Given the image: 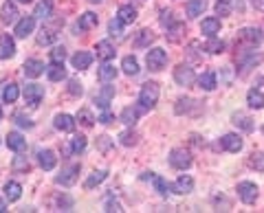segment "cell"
<instances>
[{"label":"cell","instance_id":"1","mask_svg":"<svg viewBox=\"0 0 264 213\" xmlns=\"http://www.w3.org/2000/svg\"><path fill=\"white\" fill-rule=\"evenodd\" d=\"M158 95H161V88H158L156 82H145L141 86V92H139V103H141L143 110H152L158 101Z\"/></svg>","mask_w":264,"mask_h":213},{"label":"cell","instance_id":"2","mask_svg":"<svg viewBox=\"0 0 264 213\" xmlns=\"http://www.w3.org/2000/svg\"><path fill=\"white\" fill-rule=\"evenodd\" d=\"M170 165L174 169H181L185 171L191 165V154L185 148H176V150H172V154H170Z\"/></svg>","mask_w":264,"mask_h":213},{"label":"cell","instance_id":"3","mask_svg":"<svg viewBox=\"0 0 264 213\" xmlns=\"http://www.w3.org/2000/svg\"><path fill=\"white\" fill-rule=\"evenodd\" d=\"M145 64H148L150 70H161L168 64V53L163 49H150L148 55H145Z\"/></svg>","mask_w":264,"mask_h":213},{"label":"cell","instance_id":"4","mask_svg":"<svg viewBox=\"0 0 264 213\" xmlns=\"http://www.w3.org/2000/svg\"><path fill=\"white\" fill-rule=\"evenodd\" d=\"M174 82H176L178 86H191V84L196 82L194 68H191V66H187V64H178L176 68H174Z\"/></svg>","mask_w":264,"mask_h":213},{"label":"cell","instance_id":"5","mask_svg":"<svg viewBox=\"0 0 264 213\" xmlns=\"http://www.w3.org/2000/svg\"><path fill=\"white\" fill-rule=\"evenodd\" d=\"M262 31L260 29H242V31H238V36H236V40L240 44H247L249 49H255L257 44L262 42Z\"/></svg>","mask_w":264,"mask_h":213},{"label":"cell","instance_id":"6","mask_svg":"<svg viewBox=\"0 0 264 213\" xmlns=\"http://www.w3.org/2000/svg\"><path fill=\"white\" fill-rule=\"evenodd\" d=\"M42 99H44V88L40 84H26L24 86V101L29 103L31 108H38Z\"/></svg>","mask_w":264,"mask_h":213},{"label":"cell","instance_id":"7","mask_svg":"<svg viewBox=\"0 0 264 213\" xmlns=\"http://www.w3.org/2000/svg\"><path fill=\"white\" fill-rule=\"evenodd\" d=\"M238 196H240V200L244 204H253L257 200V187H255V183H249V181H244L238 185Z\"/></svg>","mask_w":264,"mask_h":213},{"label":"cell","instance_id":"8","mask_svg":"<svg viewBox=\"0 0 264 213\" xmlns=\"http://www.w3.org/2000/svg\"><path fill=\"white\" fill-rule=\"evenodd\" d=\"M33 29H36V16H24L22 20H18L16 24V38H29Z\"/></svg>","mask_w":264,"mask_h":213},{"label":"cell","instance_id":"9","mask_svg":"<svg viewBox=\"0 0 264 213\" xmlns=\"http://www.w3.org/2000/svg\"><path fill=\"white\" fill-rule=\"evenodd\" d=\"M77 174H79V165H71V167L62 169L59 176H55V183L62 185V187H71V185L77 181Z\"/></svg>","mask_w":264,"mask_h":213},{"label":"cell","instance_id":"10","mask_svg":"<svg viewBox=\"0 0 264 213\" xmlns=\"http://www.w3.org/2000/svg\"><path fill=\"white\" fill-rule=\"evenodd\" d=\"M112 97H115V86H104V88L95 95V103H97L102 110H108Z\"/></svg>","mask_w":264,"mask_h":213},{"label":"cell","instance_id":"11","mask_svg":"<svg viewBox=\"0 0 264 213\" xmlns=\"http://www.w3.org/2000/svg\"><path fill=\"white\" fill-rule=\"evenodd\" d=\"M24 75L29 77V79H36V77H40L42 73L46 70V66H44V62H40V59H26L24 62Z\"/></svg>","mask_w":264,"mask_h":213},{"label":"cell","instance_id":"12","mask_svg":"<svg viewBox=\"0 0 264 213\" xmlns=\"http://www.w3.org/2000/svg\"><path fill=\"white\" fill-rule=\"evenodd\" d=\"M172 191H174V194H181V196L191 194V191H194V178L191 176H178Z\"/></svg>","mask_w":264,"mask_h":213},{"label":"cell","instance_id":"13","mask_svg":"<svg viewBox=\"0 0 264 213\" xmlns=\"http://www.w3.org/2000/svg\"><path fill=\"white\" fill-rule=\"evenodd\" d=\"M220 145H222V150H227V152H234V154H238V152L242 150V138L238 136V134H224L220 138Z\"/></svg>","mask_w":264,"mask_h":213},{"label":"cell","instance_id":"14","mask_svg":"<svg viewBox=\"0 0 264 213\" xmlns=\"http://www.w3.org/2000/svg\"><path fill=\"white\" fill-rule=\"evenodd\" d=\"M53 125H55L59 132H73L75 130V119H73L71 115H66V112H62V115H55Z\"/></svg>","mask_w":264,"mask_h":213},{"label":"cell","instance_id":"15","mask_svg":"<svg viewBox=\"0 0 264 213\" xmlns=\"http://www.w3.org/2000/svg\"><path fill=\"white\" fill-rule=\"evenodd\" d=\"M38 163H40V167H42V169L51 171L57 165V156L53 154L51 150H40L38 152Z\"/></svg>","mask_w":264,"mask_h":213},{"label":"cell","instance_id":"16","mask_svg":"<svg viewBox=\"0 0 264 213\" xmlns=\"http://www.w3.org/2000/svg\"><path fill=\"white\" fill-rule=\"evenodd\" d=\"M16 55V42L11 36H3L0 38V59H11Z\"/></svg>","mask_w":264,"mask_h":213},{"label":"cell","instance_id":"17","mask_svg":"<svg viewBox=\"0 0 264 213\" xmlns=\"http://www.w3.org/2000/svg\"><path fill=\"white\" fill-rule=\"evenodd\" d=\"M260 59H262V55H260V53H253V51H244L242 53V55H240V73H242V75H244V73H247L249 68H253V66L257 64V62H260Z\"/></svg>","mask_w":264,"mask_h":213},{"label":"cell","instance_id":"18","mask_svg":"<svg viewBox=\"0 0 264 213\" xmlns=\"http://www.w3.org/2000/svg\"><path fill=\"white\" fill-rule=\"evenodd\" d=\"M71 62H73V68L86 70L92 64V55H90V53H86V51H79V53H75V55L71 57Z\"/></svg>","mask_w":264,"mask_h":213},{"label":"cell","instance_id":"19","mask_svg":"<svg viewBox=\"0 0 264 213\" xmlns=\"http://www.w3.org/2000/svg\"><path fill=\"white\" fill-rule=\"evenodd\" d=\"M97 57L99 59H104V62H110V59L112 57H115V46H112L110 42H108V40H102V42H97Z\"/></svg>","mask_w":264,"mask_h":213},{"label":"cell","instance_id":"20","mask_svg":"<svg viewBox=\"0 0 264 213\" xmlns=\"http://www.w3.org/2000/svg\"><path fill=\"white\" fill-rule=\"evenodd\" d=\"M247 103H249V108H253V110H262L264 108V92L257 88H251L247 92Z\"/></svg>","mask_w":264,"mask_h":213},{"label":"cell","instance_id":"21","mask_svg":"<svg viewBox=\"0 0 264 213\" xmlns=\"http://www.w3.org/2000/svg\"><path fill=\"white\" fill-rule=\"evenodd\" d=\"M0 20H3V24L16 22V20H18V9H16V5L7 0V3L3 5V11H0Z\"/></svg>","mask_w":264,"mask_h":213},{"label":"cell","instance_id":"22","mask_svg":"<svg viewBox=\"0 0 264 213\" xmlns=\"http://www.w3.org/2000/svg\"><path fill=\"white\" fill-rule=\"evenodd\" d=\"M201 31L207 38H216V33L220 31V20H218V18H205L203 24H201Z\"/></svg>","mask_w":264,"mask_h":213},{"label":"cell","instance_id":"23","mask_svg":"<svg viewBox=\"0 0 264 213\" xmlns=\"http://www.w3.org/2000/svg\"><path fill=\"white\" fill-rule=\"evenodd\" d=\"M24 145H26V141H24V136L20 134V132H9V134H7V148H9V150L22 152Z\"/></svg>","mask_w":264,"mask_h":213},{"label":"cell","instance_id":"24","mask_svg":"<svg viewBox=\"0 0 264 213\" xmlns=\"http://www.w3.org/2000/svg\"><path fill=\"white\" fill-rule=\"evenodd\" d=\"M20 196H22V185H20V183L11 181V183H7V185H5V198H7L9 202L20 200Z\"/></svg>","mask_w":264,"mask_h":213},{"label":"cell","instance_id":"25","mask_svg":"<svg viewBox=\"0 0 264 213\" xmlns=\"http://www.w3.org/2000/svg\"><path fill=\"white\" fill-rule=\"evenodd\" d=\"M117 18L121 20L123 24H132L137 20V9L132 5H123V7H119V11H117Z\"/></svg>","mask_w":264,"mask_h":213},{"label":"cell","instance_id":"26","mask_svg":"<svg viewBox=\"0 0 264 213\" xmlns=\"http://www.w3.org/2000/svg\"><path fill=\"white\" fill-rule=\"evenodd\" d=\"M218 86V82H216V73L214 70H207V73H203L201 77H198V88H203V90H214Z\"/></svg>","mask_w":264,"mask_h":213},{"label":"cell","instance_id":"27","mask_svg":"<svg viewBox=\"0 0 264 213\" xmlns=\"http://www.w3.org/2000/svg\"><path fill=\"white\" fill-rule=\"evenodd\" d=\"M205 9H207V0H189L187 7H185L187 18H198Z\"/></svg>","mask_w":264,"mask_h":213},{"label":"cell","instance_id":"28","mask_svg":"<svg viewBox=\"0 0 264 213\" xmlns=\"http://www.w3.org/2000/svg\"><path fill=\"white\" fill-rule=\"evenodd\" d=\"M97 16L92 11H86V13H82L79 16V20H77V29H82V31H88V29H92V26H97Z\"/></svg>","mask_w":264,"mask_h":213},{"label":"cell","instance_id":"29","mask_svg":"<svg viewBox=\"0 0 264 213\" xmlns=\"http://www.w3.org/2000/svg\"><path fill=\"white\" fill-rule=\"evenodd\" d=\"M231 119H234V123H236L240 130H244V132H253V119L247 117L244 112H236V115L231 117Z\"/></svg>","mask_w":264,"mask_h":213},{"label":"cell","instance_id":"30","mask_svg":"<svg viewBox=\"0 0 264 213\" xmlns=\"http://www.w3.org/2000/svg\"><path fill=\"white\" fill-rule=\"evenodd\" d=\"M46 77L51 79V82H62V79L66 77V68H64V64H53L46 68Z\"/></svg>","mask_w":264,"mask_h":213},{"label":"cell","instance_id":"31","mask_svg":"<svg viewBox=\"0 0 264 213\" xmlns=\"http://www.w3.org/2000/svg\"><path fill=\"white\" fill-rule=\"evenodd\" d=\"M143 178H150L152 185H154V189H156L161 196H168V194H170V185L165 183L161 176H156V174H152V171H148V174H145Z\"/></svg>","mask_w":264,"mask_h":213},{"label":"cell","instance_id":"32","mask_svg":"<svg viewBox=\"0 0 264 213\" xmlns=\"http://www.w3.org/2000/svg\"><path fill=\"white\" fill-rule=\"evenodd\" d=\"M99 79H102V82H115V77H117V68L115 66H112L110 62H104L102 66H99Z\"/></svg>","mask_w":264,"mask_h":213},{"label":"cell","instance_id":"33","mask_svg":"<svg viewBox=\"0 0 264 213\" xmlns=\"http://www.w3.org/2000/svg\"><path fill=\"white\" fill-rule=\"evenodd\" d=\"M51 13H53V5H51V0H42V3H38L36 11H33V16H36L38 20H49V18H51Z\"/></svg>","mask_w":264,"mask_h":213},{"label":"cell","instance_id":"34","mask_svg":"<svg viewBox=\"0 0 264 213\" xmlns=\"http://www.w3.org/2000/svg\"><path fill=\"white\" fill-rule=\"evenodd\" d=\"M106 178H108V171L106 169H99V171H92V174L86 178V183H84V187L86 189H92V187H97L99 183H104Z\"/></svg>","mask_w":264,"mask_h":213},{"label":"cell","instance_id":"35","mask_svg":"<svg viewBox=\"0 0 264 213\" xmlns=\"http://www.w3.org/2000/svg\"><path fill=\"white\" fill-rule=\"evenodd\" d=\"M141 112H143V108H132V105H130V108H123V112H121V121H123L125 125H135Z\"/></svg>","mask_w":264,"mask_h":213},{"label":"cell","instance_id":"36","mask_svg":"<svg viewBox=\"0 0 264 213\" xmlns=\"http://www.w3.org/2000/svg\"><path fill=\"white\" fill-rule=\"evenodd\" d=\"M18 97H20L18 84H7L5 88H3V101H5V103H13V101H18Z\"/></svg>","mask_w":264,"mask_h":213},{"label":"cell","instance_id":"37","mask_svg":"<svg viewBox=\"0 0 264 213\" xmlns=\"http://www.w3.org/2000/svg\"><path fill=\"white\" fill-rule=\"evenodd\" d=\"M121 68H123V73H125V75L135 77L137 73H139V62H137V57H132V55L123 57V62H121Z\"/></svg>","mask_w":264,"mask_h":213},{"label":"cell","instance_id":"38","mask_svg":"<svg viewBox=\"0 0 264 213\" xmlns=\"http://www.w3.org/2000/svg\"><path fill=\"white\" fill-rule=\"evenodd\" d=\"M119 141H121V145H125V148H132V145L139 143V134L135 130H125L119 134Z\"/></svg>","mask_w":264,"mask_h":213},{"label":"cell","instance_id":"39","mask_svg":"<svg viewBox=\"0 0 264 213\" xmlns=\"http://www.w3.org/2000/svg\"><path fill=\"white\" fill-rule=\"evenodd\" d=\"M224 49H227V44H224L222 40H216V38H211L207 42V46H205V51L211 53V55H218V53H222Z\"/></svg>","mask_w":264,"mask_h":213},{"label":"cell","instance_id":"40","mask_svg":"<svg viewBox=\"0 0 264 213\" xmlns=\"http://www.w3.org/2000/svg\"><path fill=\"white\" fill-rule=\"evenodd\" d=\"M49 59L53 64H64V59H66V49L64 46H53L51 53H49Z\"/></svg>","mask_w":264,"mask_h":213},{"label":"cell","instance_id":"41","mask_svg":"<svg viewBox=\"0 0 264 213\" xmlns=\"http://www.w3.org/2000/svg\"><path fill=\"white\" fill-rule=\"evenodd\" d=\"M55 38H57L55 29H42L38 36V44H51V42H55Z\"/></svg>","mask_w":264,"mask_h":213},{"label":"cell","instance_id":"42","mask_svg":"<svg viewBox=\"0 0 264 213\" xmlns=\"http://www.w3.org/2000/svg\"><path fill=\"white\" fill-rule=\"evenodd\" d=\"M84 150H86V136H82V134L73 136V141H71V152L73 154H82Z\"/></svg>","mask_w":264,"mask_h":213},{"label":"cell","instance_id":"43","mask_svg":"<svg viewBox=\"0 0 264 213\" xmlns=\"http://www.w3.org/2000/svg\"><path fill=\"white\" fill-rule=\"evenodd\" d=\"M150 42H154V33H152L150 29H143V31H139L137 46H150Z\"/></svg>","mask_w":264,"mask_h":213},{"label":"cell","instance_id":"44","mask_svg":"<svg viewBox=\"0 0 264 213\" xmlns=\"http://www.w3.org/2000/svg\"><path fill=\"white\" fill-rule=\"evenodd\" d=\"M13 171H18V174H26V171H29V161H26V156L13 158Z\"/></svg>","mask_w":264,"mask_h":213},{"label":"cell","instance_id":"45","mask_svg":"<svg viewBox=\"0 0 264 213\" xmlns=\"http://www.w3.org/2000/svg\"><path fill=\"white\" fill-rule=\"evenodd\" d=\"M249 165L253 169H257V171H264V152H255V154H251Z\"/></svg>","mask_w":264,"mask_h":213},{"label":"cell","instance_id":"46","mask_svg":"<svg viewBox=\"0 0 264 213\" xmlns=\"http://www.w3.org/2000/svg\"><path fill=\"white\" fill-rule=\"evenodd\" d=\"M77 121L82 123L84 128H90V125L95 123V117H92L88 110H79V115H77Z\"/></svg>","mask_w":264,"mask_h":213},{"label":"cell","instance_id":"47","mask_svg":"<svg viewBox=\"0 0 264 213\" xmlns=\"http://www.w3.org/2000/svg\"><path fill=\"white\" fill-rule=\"evenodd\" d=\"M121 29H123V22L119 18L115 20H110V24H108V31H110V36H117V38H121Z\"/></svg>","mask_w":264,"mask_h":213},{"label":"cell","instance_id":"48","mask_svg":"<svg viewBox=\"0 0 264 213\" xmlns=\"http://www.w3.org/2000/svg\"><path fill=\"white\" fill-rule=\"evenodd\" d=\"M69 92H71L73 97H82V92H84L82 84H79L77 79H69Z\"/></svg>","mask_w":264,"mask_h":213},{"label":"cell","instance_id":"49","mask_svg":"<svg viewBox=\"0 0 264 213\" xmlns=\"http://www.w3.org/2000/svg\"><path fill=\"white\" fill-rule=\"evenodd\" d=\"M104 211H117V213H121L123 209H121V204H119L117 200H112V196H106V209Z\"/></svg>","mask_w":264,"mask_h":213},{"label":"cell","instance_id":"50","mask_svg":"<svg viewBox=\"0 0 264 213\" xmlns=\"http://www.w3.org/2000/svg\"><path fill=\"white\" fill-rule=\"evenodd\" d=\"M216 13H218V16H229V13H231V3L218 0V5H216Z\"/></svg>","mask_w":264,"mask_h":213},{"label":"cell","instance_id":"51","mask_svg":"<svg viewBox=\"0 0 264 213\" xmlns=\"http://www.w3.org/2000/svg\"><path fill=\"white\" fill-rule=\"evenodd\" d=\"M191 103H194L191 99H178V101H176V115H183V112H187Z\"/></svg>","mask_w":264,"mask_h":213},{"label":"cell","instance_id":"52","mask_svg":"<svg viewBox=\"0 0 264 213\" xmlns=\"http://www.w3.org/2000/svg\"><path fill=\"white\" fill-rule=\"evenodd\" d=\"M161 24H163V26H168V29H170L172 24H176V22H174V18H172V11H163V13H161Z\"/></svg>","mask_w":264,"mask_h":213},{"label":"cell","instance_id":"53","mask_svg":"<svg viewBox=\"0 0 264 213\" xmlns=\"http://www.w3.org/2000/svg\"><path fill=\"white\" fill-rule=\"evenodd\" d=\"M16 123L20 125V128H33V121L31 119H26L22 115H16Z\"/></svg>","mask_w":264,"mask_h":213},{"label":"cell","instance_id":"54","mask_svg":"<svg viewBox=\"0 0 264 213\" xmlns=\"http://www.w3.org/2000/svg\"><path fill=\"white\" fill-rule=\"evenodd\" d=\"M97 121H99V123H104V125H108V123H112V121H115V117H112V115H110L108 110H104V115L99 117Z\"/></svg>","mask_w":264,"mask_h":213},{"label":"cell","instance_id":"55","mask_svg":"<svg viewBox=\"0 0 264 213\" xmlns=\"http://www.w3.org/2000/svg\"><path fill=\"white\" fill-rule=\"evenodd\" d=\"M97 141H99V150H102V152H106V150H108L110 145H112V141H110L108 136H99Z\"/></svg>","mask_w":264,"mask_h":213},{"label":"cell","instance_id":"56","mask_svg":"<svg viewBox=\"0 0 264 213\" xmlns=\"http://www.w3.org/2000/svg\"><path fill=\"white\" fill-rule=\"evenodd\" d=\"M251 3H253V7H257V9L264 11V0H251Z\"/></svg>","mask_w":264,"mask_h":213},{"label":"cell","instance_id":"57","mask_svg":"<svg viewBox=\"0 0 264 213\" xmlns=\"http://www.w3.org/2000/svg\"><path fill=\"white\" fill-rule=\"evenodd\" d=\"M5 211V200H0V213Z\"/></svg>","mask_w":264,"mask_h":213},{"label":"cell","instance_id":"58","mask_svg":"<svg viewBox=\"0 0 264 213\" xmlns=\"http://www.w3.org/2000/svg\"><path fill=\"white\" fill-rule=\"evenodd\" d=\"M0 121H3V108H0Z\"/></svg>","mask_w":264,"mask_h":213},{"label":"cell","instance_id":"59","mask_svg":"<svg viewBox=\"0 0 264 213\" xmlns=\"http://www.w3.org/2000/svg\"><path fill=\"white\" fill-rule=\"evenodd\" d=\"M20 3H24V5H26V3H31V0H20Z\"/></svg>","mask_w":264,"mask_h":213},{"label":"cell","instance_id":"60","mask_svg":"<svg viewBox=\"0 0 264 213\" xmlns=\"http://www.w3.org/2000/svg\"><path fill=\"white\" fill-rule=\"evenodd\" d=\"M90 3H99V0H90Z\"/></svg>","mask_w":264,"mask_h":213},{"label":"cell","instance_id":"61","mask_svg":"<svg viewBox=\"0 0 264 213\" xmlns=\"http://www.w3.org/2000/svg\"><path fill=\"white\" fill-rule=\"evenodd\" d=\"M224 3H231V0H224Z\"/></svg>","mask_w":264,"mask_h":213}]
</instances>
